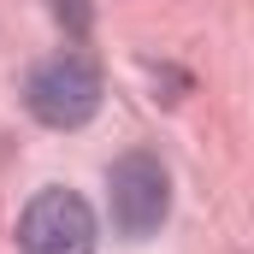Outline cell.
Wrapping results in <instances>:
<instances>
[{
  "label": "cell",
  "mask_w": 254,
  "mask_h": 254,
  "mask_svg": "<svg viewBox=\"0 0 254 254\" xmlns=\"http://www.w3.org/2000/svg\"><path fill=\"white\" fill-rule=\"evenodd\" d=\"M24 107L48 130H83L101 113V71L89 54H54L30 71L24 83Z\"/></svg>",
  "instance_id": "1"
},
{
  "label": "cell",
  "mask_w": 254,
  "mask_h": 254,
  "mask_svg": "<svg viewBox=\"0 0 254 254\" xmlns=\"http://www.w3.org/2000/svg\"><path fill=\"white\" fill-rule=\"evenodd\" d=\"M107 190H113V225H119V237H130V243L154 237L166 225V213H172V184H166V166L154 154H125L113 166Z\"/></svg>",
  "instance_id": "2"
},
{
  "label": "cell",
  "mask_w": 254,
  "mask_h": 254,
  "mask_svg": "<svg viewBox=\"0 0 254 254\" xmlns=\"http://www.w3.org/2000/svg\"><path fill=\"white\" fill-rule=\"evenodd\" d=\"M24 254H95V213L71 190H42L18 219Z\"/></svg>",
  "instance_id": "3"
},
{
  "label": "cell",
  "mask_w": 254,
  "mask_h": 254,
  "mask_svg": "<svg viewBox=\"0 0 254 254\" xmlns=\"http://www.w3.org/2000/svg\"><path fill=\"white\" fill-rule=\"evenodd\" d=\"M54 18H60L71 36H83V30H89V6H83V0H54Z\"/></svg>",
  "instance_id": "4"
}]
</instances>
